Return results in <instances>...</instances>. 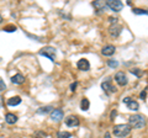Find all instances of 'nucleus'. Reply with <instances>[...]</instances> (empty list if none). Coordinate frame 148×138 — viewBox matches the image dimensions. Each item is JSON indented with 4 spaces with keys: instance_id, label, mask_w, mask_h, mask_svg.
Here are the masks:
<instances>
[{
    "instance_id": "1",
    "label": "nucleus",
    "mask_w": 148,
    "mask_h": 138,
    "mask_svg": "<svg viewBox=\"0 0 148 138\" xmlns=\"http://www.w3.org/2000/svg\"><path fill=\"white\" fill-rule=\"evenodd\" d=\"M128 125L133 127V128H137V130H140V128H143L146 126V118L143 115H140V113H136V115H132L131 117L128 120Z\"/></svg>"
},
{
    "instance_id": "2",
    "label": "nucleus",
    "mask_w": 148,
    "mask_h": 138,
    "mask_svg": "<svg viewBox=\"0 0 148 138\" xmlns=\"http://www.w3.org/2000/svg\"><path fill=\"white\" fill-rule=\"evenodd\" d=\"M131 128L132 127L130 125H126V123L116 125V126H114L112 133H114V136H116L119 138H125V137H127L130 133H131Z\"/></svg>"
},
{
    "instance_id": "3",
    "label": "nucleus",
    "mask_w": 148,
    "mask_h": 138,
    "mask_svg": "<svg viewBox=\"0 0 148 138\" xmlns=\"http://www.w3.org/2000/svg\"><path fill=\"white\" fill-rule=\"evenodd\" d=\"M38 54H40V56L49 58L51 61H54V59H56V49L53 47H49V46H47V47H43L42 49H40Z\"/></svg>"
},
{
    "instance_id": "4",
    "label": "nucleus",
    "mask_w": 148,
    "mask_h": 138,
    "mask_svg": "<svg viewBox=\"0 0 148 138\" xmlns=\"http://www.w3.org/2000/svg\"><path fill=\"white\" fill-rule=\"evenodd\" d=\"M106 5L115 12H120L123 8L122 1H119V0H108V1H106Z\"/></svg>"
},
{
    "instance_id": "5",
    "label": "nucleus",
    "mask_w": 148,
    "mask_h": 138,
    "mask_svg": "<svg viewBox=\"0 0 148 138\" xmlns=\"http://www.w3.org/2000/svg\"><path fill=\"white\" fill-rule=\"evenodd\" d=\"M115 80H116L117 84L121 85V86H126L127 83H128L127 77H126V74H125L123 72H117L116 74H115Z\"/></svg>"
},
{
    "instance_id": "6",
    "label": "nucleus",
    "mask_w": 148,
    "mask_h": 138,
    "mask_svg": "<svg viewBox=\"0 0 148 138\" xmlns=\"http://www.w3.org/2000/svg\"><path fill=\"white\" fill-rule=\"evenodd\" d=\"M101 89H103L105 93H108V94H112V93L116 91V88L112 85V83H111L110 79H108L104 83H101Z\"/></svg>"
},
{
    "instance_id": "7",
    "label": "nucleus",
    "mask_w": 148,
    "mask_h": 138,
    "mask_svg": "<svg viewBox=\"0 0 148 138\" xmlns=\"http://www.w3.org/2000/svg\"><path fill=\"white\" fill-rule=\"evenodd\" d=\"M123 104H126L128 110H132V111H137L138 107H140V105H138L137 101L132 100L131 98H125L123 99Z\"/></svg>"
},
{
    "instance_id": "8",
    "label": "nucleus",
    "mask_w": 148,
    "mask_h": 138,
    "mask_svg": "<svg viewBox=\"0 0 148 138\" xmlns=\"http://www.w3.org/2000/svg\"><path fill=\"white\" fill-rule=\"evenodd\" d=\"M77 67H78V69H79V70L88 72V70L90 69V63H89V61H88V59L82 58V59H79V61H78Z\"/></svg>"
},
{
    "instance_id": "9",
    "label": "nucleus",
    "mask_w": 148,
    "mask_h": 138,
    "mask_svg": "<svg viewBox=\"0 0 148 138\" xmlns=\"http://www.w3.org/2000/svg\"><path fill=\"white\" fill-rule=\"evenodd\" d=\"M66 125L68 127H77L79 126V118L77 116H74V115H71V116H68L66 118Z\"/></svg>"
},
{
    "instance_id": "10",
    "label": "nucleus",
    "mask_w": 148,
    "mask_h": 138,
    "mask_svg": "<svg viewBox=\"0 0 148 138\" xmlns=\"http://www.w3.org/2000/svg\"><path fill=\"white\" fill-rule=\"evenodd\" d=\"M63 111L62 110H53L52 112H51V120L52 121H54V122H59L61 120H63Z\"/></svg>"
},
{
    "instance_id": "11",
    "label": "nucleus",
    "mask_w": 148,
    "mask_h": 138,
    "mask_svg": "<svg viewBox=\"0 0 148 138\" xmlns=\"http://www.w3.org/2000/svg\"><path fill=\"white\" fill-rule=\"evenodd\" d=\"M116 52V47L112 44H108V46H105V47L101 49V53L104 54V56H112V54Z\"/></svg>"
},
{
    "instance_id": "12",
    "label": "nucleus",
    "mask_w": 148,
    "mask_h": 138,
    "mask_svg": "<svg viewBox=\"0 0 148 138\" xmlns=\"http://www.w3.org/2000/svg\"><path fill=\"white\" fill-rule=\"evenodd\" d=\"M121 30H122V26H120V25H112L109 29V31H110V35L112 36V37H119L120 36V33H121Z\"/></svg>"
},
{
    "instance_id": "13",
    "label": "nucleus",
    "mask_w": 148,
    "mask_h": 138,
    "mask_svg": "<svg viewBox=\"0 0 148 138\" xmlns=\"http://www.w3.org/2000/svg\"><path fill=\"white\" fill-rule=\"evenodd\" d=\"M11 81H12V84H16V85H21V84H24L25 83V77L22 75V74H16V75H14L11 78Z\"/></svg>"
},
{
    "instance_id": "14",
    "label": "nucleus",
    "mask_w": 148,
    "mask_h": 138,
    "mask_svg": "<svg viewBox=\"0 0 148 138\" xmlns=\"http://www.w3.org/2000/svg\"><path fill=\"white\" fill-rule=\"evenodd\" d=\"M92 6H94L96 9V11L98 12H101V11H104L106 8H108V5H106V3L104 1H94L92 3Z\"/></svg>"
},
{
    "instance_id": "15",
    "label": "nucleus",
    "mask_w": 148,
    "mask_h": 138,
    "mask_svg": "<svg viewBox=\"0 0 148 138\" xmlns=\"http://www.w3.org/2000/svg\"><path fill=\"white\" fill-rule=\"evenodd\" d=\"M21 98L20 96H14V98H10L8 100V105L9 106H17L18 104H21Z\"/></svg>"
},
{
    "instance_id": "16",
    "label": "nucleus",
    "mask_w": 148,
    "mask_h": 138,
    "mask_svg": "<svg viewBox=\"0 0 148 138\" xmlns=\"http://www.w3.org/2000/svg\"><path fill=\"white\" fill-rule=\"evenodd\" d=\"M5 121H6V123H9V125H14V123L17 122V116L14 113H6Z\"/></svg>"
},
{
    "instance_id": "17",
    "label": "nucleus",
    "mask_w": 148,
    "mask_h": 138,
    "mask_svg": "<svg viewBox=\"0 0 148 138\" xmlns=\"http://www.w3.org/2000/svg\"><path fill=\"white\" fill-rule=\"evenodd\" d=\"M89 107H90L89 100H88L86 98L82 99V101H80V109L83 110V111H88V110H89Z\"/></svg>"
},
{
    "instance_id": "18",
    "label": "nucleus",
    "mask_w": 148,
    "mask_h": 138,
    "mask_svg": "<svg viewBox=\"0 0 148 138\" xmlns=\"http://www.w3.org/2000/svg\"><path fill=\"white\" fill-rule=\"evenodd\" d=\"M132 12L135 14V15H148L147 10H145V9H138V8H133Z\"/></svg>"
},
{
    "instance_id": "19",
    "label": "nucleus",
    "mask_w": 148,
    "mask_h": 138,
    "mask_svg": "<svg viewBox=\"0 0 148 138\" xmlns=\"http://www.w3.org/2000/svg\"><path fill=\"white\" fill-rule=\"evenodd\" d=\"M51 111H53L52 106H45V107H40L38 110H37V113H48Z\"/></svg>"
},
{
    "instance_id": "20",
    "label": "nucleus",
    "mask_w": 148,
    "mask_h": 138,
    "mask_svg": "<svg viewBox=\"0 0 148 138\" xmlns=\"http://www.w3.org/2000/svg\"><path fill=\"white\" fill-rule=\"evenodd\" d=\"M130 72H131L133 75H136L137 78H141V77L143 75V72L141 70L140 68H132V69H131V70H130Z\"/></svg>"
},
{
    "instance_id": "21",
    "label": "nucleus",
    "mask_w": 148,
    "mask_h": 138,
    "mask_svg": "<svg viewBox=\"0 0 148 138\" xmlns=\"http://www.w3.org/2000/svg\"><path fill=\"white\" fill-rule=\"evenodd\" d=\"M71 137H72V133L64 132V131L58 132V135H57V138H71Z\"/></svg>"
},
{
    "instance_id": "22",
    "label": "nucleus",
    "mask_w": 148,
    "mask_h": 138,
    "mask_svg": "<svg viewBox=\"0 0 148 138\" xmlns=\"http://www.w3.org/2000/svg\"><path fill=\"white\" fill-rule=\"evenodd\" d=\"M108 66L110 67V68H117L119 67V62L117 61H115V59H109L108 61Z\"/></svg>"
},
{
    "instance_id": "23",
    "label": "nucleus",
    "mask_w": 148,
    "mask_h": 138,
    "mask_svg": "<svg viewBox=\"0 0 148 138\" xmlns=\"http://www.w3.org/2000/svg\"><path fill=\"white\" fill-rule=\"evenodd\" d=\"M35 136H36V138H46L48 135L46 132H42V131H37L36 133H35Z\"/></svg>"
},
{
    "instance_id": "24",
    "label": "nucleus",
    "mask_w": 148,
    "mask_h": 138,
    "mask_svg": "<svg viewBox=\"0 0 148 138\" xmlns=\"http://www.w3.org/2000/svg\"><path fill=\"white\" fill-rule=\"evenodd\" d=\"M15 30H16V26H12V25L4 27V31H6V32H14Z\"/></svg>"
},
{
    "instance_id": "25",
    "label": "nucleus",
    "mask_w": 148,
    "mask_h": 138,
    "mask_svg": "<svg viewBox=\"0 0 148 138\" xmlns=\"http://www.w3.org/2000/svg\"><path fill=\"white\" fill-rule=\"evenodd\" d=\"M6 89V85H5V83L3 81V79L0 78V91H5Z\"/></svg>"
},
{
    "instance_id": "26",
    "label": "nucleus",
    "mask_w": 148,
    "mask_h": 138,
    "mask_svg": "<svg viewBox=\"0 0 148 138\" xmlns=\"http://www.w3.org/2000/svg\"><path fill=\"white\" fill-rule=\"evenodd\" d=\"M116 115H117V111H116V110H112L111 113H110V120H112V121H114V118L116 117Z\"/></svg>"
},
{
    "instance_id": "27",
    "label": "nucleus",
    "mask_w": 148,
    "mask_h": 138,
    "mask_svg": "<svg viewBox=\"0 0 148 138\" xmlns=\"http://www.w3.org/2000/svg\"><path fill=\"white\" fill-rule=\"evenodd\" d=\"M109 21L111 22V24H114V25H116V24H117V19H116V17H112V16H110V17H109Z\"/></svg>"
},
{
    "instance_id": "28",
    "label": "nucleus",
    "mask_w": 148,
    "mask_h": 138,
    "mask_svg": "<svg viewBox=\"0 0 148 138\" xmlns=\"http://www.w3.org/2000/svg\"><path fill=\"white\" fill-rule=\"evenodd\" d=\"M146 96H147V91H146V90H143L142 93L140 94V98H141V99H143V100H145V99H146Z\"/></svg>"
},
{
    "instance_id": "29",
    "label": "nucleus",
    "mask_w": 148,
    "mask_h": 138,
    "mask_svg": "<svg viewBox=\"0 0 148 138\" xmlns=\"http://www.w3.org/2000/svg\"><path fill=\"white\" fill-rule=\"evenodd\" d=\"M77 85H78V83H77V81H74L73 84L71 85V90H72V91H75V88H77Z\"/></svg>"
},
{
    "instance_id": "30",
    "label": "nucleus",
    "mask_w": 148,
    "mask_h": 138,
    "mask_svg": "<svg viewBox=\"0 0 148 138\" xmlns=\"http://www.w3.org/2000/svg\"><path fill=\"white\" fill-rule=\"evenodd\" d=\"M105 138H111V137H110V133H109V132H106V133H105Z\"/></svg>"
},
{
    "instance_id": "31",
    "label": "nucleus",
    "mask_w": 148,
    "mask_h": 138,
    "mask_svg": "<svg viewBox=\"0 0 148 138\" xmlns=\"http://www.w3.org/2000/svg\"><path fill=\"white\" fill-rule=\"evenodd\" d=\"M1 22H3V16L0 15V24H1Z\"/></svg>"
},
{
    "instance_id": "32",
    "label": "nucleus",
    "mask_w": 148,
    "mask_h": 138,
    "mask_svg": "<svg viewBox=\"0 0 148 138\" xmlns=\"http://www.w3.org/2000/svg\"><path fill=\"white\" fill-rule=\"evenodd\" d=\"M0 104H1V96H0Z\"/></svg>"
}]
</instances>
